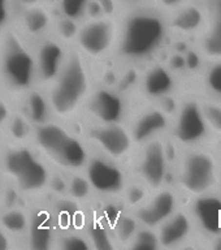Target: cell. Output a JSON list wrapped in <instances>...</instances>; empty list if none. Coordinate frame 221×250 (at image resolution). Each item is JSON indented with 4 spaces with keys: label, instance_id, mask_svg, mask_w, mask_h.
Here are the masks:
<instances>
[{
    "label": "cell",
    "instance_id": "obj_1",
    "mask_svg": "<svg viewBox=\"0 0 221 250\" xmlns=\"http://www.w3.org/2000/svg\"><path fill=\"white\" fill-rule=\"evenodd\" d=\"M165 34L161 20L151 13L129 17L121 37V52L129 58H144L159 46Z\"/></svg>",
    "mask_w": 221,
    "mask_h": 250
},
{
    "label": "cell",
    "instance_id": "obj_2",
    "mask_svg": "<svg viewBox=\"0 0 221 250\" xmlns=\"http://www.w3.org/2000/svg\"><path fill=\"white\" fill-rule=\"evenodd\" d=\"M87 77L77 58H72L59 74L58 83L51 93V104L59 115H68L85 95Z\"/></svg>",
    "mask_w": 221,
    "mask_h": 250
},
{
    "label": "cell",
    "instance_id": "obj_3",
    "mask_svg": "<svg viewBox=\"0 0 221 250\" xmlns=\"http://www.w3.org/2000/svg\"><path fill=\"white\" fill-rule=\"evenodd\" d=\"M181 183L193 194H203L215 183V162L206 152H194L182 164Z\"/></svg>",
    "mask_w": 221,
    "mask_h": 250
},
{
    "label": "cell",
    "instance_id": "obj_4",
    "mask_svg": "<svg viewBox=\"0 0 221 250\" xmlns=\"http://www.w3.org/2000/svg\"><path fill=\"white\" fill-rule=\"evenodd\" d=\"M206 125L207 121L202 109L195 103H187L180 112L175 134L182 144H193L204 136Z\"/></svg>",
    "mask_w": 221,
    "mask_h": 250
},
{
    "label": "cell",
    "instance_id": "obj_5",
    "mask_svg": "<svg viewBox=\"0 0 221 250\" xmlns=\"http://www.w3.org/2000/svg\"><path fill=\"white\" fill-rule=\"evenodd\" d=\"M113 41V26L108 21H93L82 27L78 42L82 50L98 56L108 50Z\"/></svg>",
    "mask_w": 221,
    "mask_h": 250
},
{
    "label": "cell",
    "instance_id": "obj_6",
    "mask_svg": "<svg viewBox=\"0 0 221 250\" xmlns=\"http://www.w3.org/2000/svg\"><path fill=\"white\" fill-rule=\"evenodd\" d=\"M34 60L26 51H9L4 59V72L12 85L20 89L27 87L34 77Z\"/></svg>",
    "mask_w": 221,
    "mask_h": 250
},
{
    "label": "cell",
    "instance_id": "obj_7",
    "mask_svg": "<svg viewBox=\"0 0 221 250\" xmlns=\"http://www.w3.org/2000/svg\"><path fill=\"white\" fill-rule=\"evenodd\" d=\"M87 177L91 187L101 193H117L124 187L122 172L101 159H94L87 168Z\"/></svg>",
    "mask_w": 221,
    "mask_h": 250
},
{
    "label": "cell",
    "instance_id": "obj_8",
    "mask_svg": "<svg viewBox=\"0 0 221 250\" xmlns=\"http://www.w3.org/2000/svg\"><path fill=\"white\" fill-rule=\"evenodd\" d=\"M165 152L160 142H151L146 146L141 162V172L146 183L151 187H160L165 176Z\"/></svg>",
    "mask_w": 221,
    "mask_h": 250
},
{
    "label": "cell",
    "instance_id": "obj_9",
    "mask_svg": "<svg viewBox=\"0 0 221 250\" xmlns=\"http://www.w3.org/2000/svg\"><path fill=\"white\" fill-rule=\"evenodd\" d=\"M175 207V195L172 194V191L163 190L155 198H152L146 206L138 210L137 218L147 227H155L163 223L165 219L171 218Z\"/></svg>",
    "mask_w": 221,
    "mask_h": 250
},
{
    "label": "cell",
    "instance_id": "obj_10",
    "mask_svg": "<svg viewBox=\"0 0 221 250\" xmlns=\"http://www.w3.org/2000/svg\"><path fill=\"white\" fill-rule=\"evenodd\" d=\"M95 140L100 147L104 150L108 155L115 158H121L130 150L132 140L128 133L119 125H108L104 128L99 129L94 134Z\"/></svg>",
    "mask_w": 221,
    "mask_h": 250
},
{
    "label": "cell",
    "instance_id": "obj_11",
    "mask_svg": "<svg viewBox=\"0 0 221 250\" xmlns=\"http://www.w3.org/2000/svg\"><path fill=\"white\" fill-rule=\"evenodd\" d=\"M90 108L98 119L108 124H115L120 120L124 111L120 98L107 90H100L94 95Z\"/></svg>",
    "mask_w": 221,
    "mask_h": 250
},
{
    "label": "cell",
    "instance_id": "obj_12",
    "mask_svg": "<svg viewBox=\"0 0 221 250\" xmlns=\"http://www.w3.org/2000/svg\"><path fill=\"white\" fill-rule=\"evenodd\" d=\"M195 216L210 233L221 232V201L216 197H203L198 199L194 206Z\"/></svg>",
    "mask_w": 221,
    "mask_h": 250
},
{
    "label": "cell",
    "instance_id": "obj_13",
    "mask_svg": "<svg viewBox=\"0 0 221 250\" xmlns=\"http://www.w3.org/2000/svg\"><path fill=\"white\" fill-rule=\"evenodd\" d=\"M190 233V220L185 214H177L164 223L159 233L163 246H175L182 242Z\"/></svg>",
    "mask_w": 221,
    "mask_h": 250
},
{
    "label": "cell",
    "instance_id": "obj_14",
    "mask_svg": "<svg viewBox=\"0 0 221 250\" xmlns=\"http://www.w3.org/2000/svg\"><path fill=\"white\" fill-rule=\"evenodd\" d=\"M19 187L25 191H38L48 183V172L40 162L33 158L16 177Z\"/></svg>",
    "mask_w": 221,
    "mask_h": 250
},
{
    "label": "cell",
    "instance_id": "obj_15",
    "mask_svg": "<svg viewBox=\"0 0 221 250\" xmlns=\"http://www.w3.org/2000/svg\"><path fill=\"white\" fill-rule=\"evenodd\" d=\"M62 64L61 47L54 42L46 43L39 51V73L43 80L50 81L60 73Z\"/></svg>",
    "mask_w": 221,
    "mask_h": 250
},
{
    "label": "cell",
    "instance_id": "obj_16",
    "mask_svg": "<svg viewBox=\"0 0 221 250\" xmlns=\"http://www.w3.org/2000/svg\"><path fill=\"white\" fill-rule=\"evenodd\" d=\"M167 125V117L160 111H150L140 117L133 129V137L140 142H143L155 133L161 132Z\"/></svg>",
    "mask_w": 221,
    "mask_h": 250
},
{
    "label": "cell",
    "instance_id": "obj_17",
    "mask_svg": "<svg viewBox=\"0 0 221 250\" xmlns=\"http://www.w3.org/2000/svg\"><path fill=\"white\" fill-rule=\"evenodd\" d=\"M55 158L59 163L68 168H81L86 163V150L80 141L68 137L65 142L59 148Z\"/></svg>",
    "mask_w": 221,
    "mask_h": 250
},
{
    "label": "cell",
    "instance_id": "obj_18",
    "mask_svg": "<svg viewBox=\"0 0 221 250\" xmlns=\"http://www.w3.org/2000/svg\"><path fill=\"white\" fill-rule=\"evenodd\" d=\"M52 241V226L50 215L46 211H39L30 226V242L34 249L43 250L50 248Z\"/></svg>",
    "mask_w": 221,
    "mask_h": 250
},
{
    "label": "cell",
    "instance_id": "obj_19",
    "mask_svg": "<svg viewBox=\"0 0 221 250\" xmlns=\"http://www.w3.org/2000/svg\"><path fill=\"white\" fill-rule=\"evenodd\" d=\"M68 137L69 134L64 129L54 124L42 125L37 130V142L44 151L51 155L56 154V151L61 147V145L65 142Z\"/></svg>",
    "mask_w": 221,
    "mask_h": 250
},
{
    "label": "cell",
    "instance_id": "obj_20",
    "mask_svg": "<svg viewBox=\"0 0 221 250\" xmlns=\"http://www.w3.org/2000/svg\"><path fill=\"white\" fill-rule=\"evenodd\" d=\"M173 86V80L167 69L156 66L144 78V90L151 97H163L169 93Z\"/></svg>",
    "mask_w": 221,
    "mask_h": 250
},
{
    "label": "cell",
    "instance_id": "obj_21",
    "mask_svg": "<svg viewBox=\"0 0 221 250\" xmlns=\"http://www.w3.org/2000/svg\"><path fill=\"white\" fill-rule=\"evenodd\" d=\"M202 21V11L198 7L189 5L176 13L173 17V26L181 31H194L201 26Z\"/></svg>",
    "mask_w": 221,
    "mask_h": 250
},
{
    "label": "cell",
    "instance_id": "obj_22",
    "mask_svg": "<svg viewBox=\"0 0 221 250\" xmlns=\"http://www.w3.org/2000/svg\"><path fill=\"white\" fill-rule=\"evenodd\" d=\"M50 16L44 9L39 7H33L25 13V26L33 34H38L48 26Z\"/></svg>",
    "mask_w": 221,
    "mask_h": 250
},
{
    "label": "cell",
    "instance_id": "obj_23",
    "mask_svg": "<svg viewBox=\"0 0 221 250\" xmlns=\"http://www.w3.org/2000/svg\"><path fill=\"white\" fill-rule=\"evenodd\" d=\"M33 158H34V156L31 155V152L25 150V148L13 150V151H11L8 154L7 159H5V166H7L8 172L16 179V177L20 175V172L26 167V164L29 163Z\"/></svg>",
    "mask_w": 221,
    "mask_h": 250
},
{
    "label": "cell",
    "instance_id": "obj_24",
    "mask_svg": "<svg viewBox=\"0 0 221 250\" xmlns=\"http://www.w3.org/2000/svg\"><path fill=\"white\" fill-rule=\"evenodd\" d=\"M203 48L212 58H221V25L211 23L210 30L203 39Z\"/></svg>",
    "mask_w": 221,
    "mask_h": 250
},
{
    "label": "cell",
    "instance_id": "obj_25",
    "mask_svg": "<svg viewBox=\"0 0 221 250\" xmlns=\"http://www.w3.org/2000/svg\"><path fill=\"white\" fill-rule=\"evenodd\" d=\"M1 223L5 229L20 233L23 232L25 228L27 227V219L22 211L20 210H11L7 211L5 214L1 216Z\"/></svg>",
    "mask_w": 221,
    "mask_h": 250
},
{
    "label": "cell",
    "instance_id": "obj_26",
    "mask_svg": "<svg viewBox=\"0 0 221 250\" xmlns=\"http://www.w3.org/2000/svg\"><path fill=\"white\" fill-rule=\"evenodd\" d=\"M89 0H60V7L66 19H80L87 9Z\"/></svg>",
    "mask_w": 221,
    "mask_h": 250
},
{
    "label": "cell",
    "instance_id": "obj_27",
    "mask_svg": "<svg viewBox=\"0 0 221 250\" xmlns=\"http://www.w3.org/2000/svg\"><path fill=\"white\" fill-rule=\"evenodd\" d=\"M159 237L155 233H152L151 230H141L136 233L133 238L132 248L133 249L154 250L159 246Z\"/></svg>",
    "mask_w": 221,
    "mask_h": 250
},
{
    "label": "cell",
    "instance_id": "obj_28",
    "mask_svg": "<svg viewBox=\"0 0 221 250\" xmlns=\"http://www.w3.org/2000/svg\"><path fill=\"white\" fill-rule=\"evenodd\" d=\"M90 233V238H91V241H93L94 246L97 248V249L100 250H107V249H112L113 246L111 244V240H109L108 234L105 232V229L103 227L99 224V223H94L91 224L89 229Z\"/></svg>",
    "mask_w": 221,
    "mask_h": 250
},
{
    "label": "cell",
    "instance_id": "obj_29",
    "mask_svg": "<svg viewBox=\"0 0 221 250\" xmlns=\"http://www.w3.org/2000/svg\"><path fill=\"white\" fill-rule=\"evenodd\" d=\"M137 233V222L134 219L122 218L117 224V234L121 241H130L134 238Z\"/></svg>",
    "mask_w": 221,
    "mask_h": 250
},
{
    "label": "cell",
    "instance_id": "obj_30",
    "mask_svg": "<svg viewBox=\"0 0 221 250\" xmlns=\"http://www.w3.org/2000/svg\"><path fill=\"white\" fill-rule=\"evenodd\" d=\"M46 102L38 94H33L29 99V111L30 116L35 121H42L46 117Z\"/></svg>",
    "mask_w": 221,
    "mask_h": 250
},
{
    "label": "cell",
    "instance_id": "obj_31",
    "mask_svg": "<svg viewBox=\"0 0 221 250\" xmlns=\"http://www.w3.org/2000/svg\"><path fill=\"white\" fill-rule=\"evenodd\" d=\"M90 185L85 179L82 177H74L72 181H70L69 190L72 197L77 199H83L86 198L90 193Z\"/></svg>",
    "mask_w": 221,
    "mask_h": 250
},
{
    "label": "cell",
    "instance_id": "obj_32",
    "mask_svg": "<svg viewBox=\"0 0 221 250\" xmlns=\"http://www.w3.org/2000/svg\"><path fill=\"white\" fill-rule=\"evenodd\" d=\"M203 115L206 121L218 132H221V107L215 104H208L203 108Z\"/></svg>",
    "mask_w": 221,
    "mask_h": 250
},
{
    "label": "cell",
    "instance_id": "obj_33",
    "mask_svg": "<svg viewBox=\"0 0 221 250\" xmlns=\"http://www.w3.org/2000/svg\"><path fill=\"white\" fill-rule=\"evenodd\" d=\"M207 83L212 91L221 95V62L211 68L207 74Z\"/></svg>",
    "mask_w": 221,
    "mask_h": 250
},
{
    "label": "cell",
    "instance_id": "obj_34",
    "mask_svg": "<svg viewBox=\"0 0 221 250\" xmlns=\"http://www.w3.org/2000/svg\"><path fill=\"white\" fill-rule=\"evenodd\" d=\"M62 248L66 250H87L89 244L80 236H69L62 241Z\"/></svg>",
    "mask_w": 221,
    "mask_h": 250
},
{
    "label": "cell",
    "instance_id": "obj_35",
    "mask_svg": "<svg viewBox=\"0 0 221 250\" xmlns=\"http://www.w3.org/2000/svg\"><path fill=\"white\" fill-rule=\"evenodd\" d=\"M212 13V23L221 25V0H207Z\"/></svg>",
    "mask_w": 221,
    "mask_h": 250
},
{
    "label": "cell",
    "instance_id": "obj_36",
    "mask_svg": "<svg viewBox=\"0 0 221 250\" xmlns=\"http://www.w3.org/2000/svg\"><path fill=\"white\" fill-rule=\"evenodd\" d=\"M12 133H13L16 137H19V138L25 137V134L27 133L26 123H25L22 119H16V120L13 121V124H12Z\"/></svg>",
    "mask_w": 221,
    "mask_h": 250
},
{
    "label": "cell",
    "instance_id": "obj_37",
    "mask_svg": "<svg viewBox=\"0 0 221 250\" xmlns=\"http://www.w3.org/2000/svg\"><path fill=\"white\" fill-rule=\"evenodd\" d=\"M9 17V0H0V29L5 25Z\"/></svg>",
    "mask_w": 221,
    "mask_h": 250
},
{
    "label": "cell",
    "instance_id": "obj_38",
    "mask_svg": "<svg viewBox=\"0 0 221 250\" xmlns=\"http://www.w3.org/2000/svg\"><path fill=\"white\" fill-rule=\"evenodd\" d=\"M74 31H76V26H74L73 21L70 19L65 20V21H62L61 23V33L65 37H72L74 34Z\"/></svg>",
    "mask_w": 221,
    "mask_h": 250
},
{
    "label": "cell",
    "instance_id": "obj_39",
    "mask_svg": "<svg viewBox=\"0 0 221 250\" xmlns=\"http://www.w3.org/2000/svg\"><path fill=\"white\" fill-rule=\"evenodd\" d=\"M98 4H99V8L101 11L107 13V15H111L113 13V9H115V0H98Z\"/></svg>",
    "mask_w": 221,
    "mask_h": 250
},
{
    "label": "cell",
    "instance_id": "obj_40",
    "mask_svg": "<svg viewBox=\"0 0 221 250\" xmlns=\"http://www.w3.org/2000/svg\"><path fill=\"white\" fill-rule=\"evenodd\" d=\"M8 248V238L3 230L0 229V250H4Z\"/></svg>",
    "mask_w": 221,
    "mask_h": 250
},
{
    "label": "cell",
    "instance_id": "obj_41",
    "mask_svg": "<svg viewBox=\"0 0 221 250\" xmlns=\"http://www.w3.org/2000/svg\"><path fill=\"white\" fill-rule=\"evenodd\" d=\"M159 1L161 4H164L165 7H175V5H177L181 0H159Z\"/></svg>",
    "mask_w": 221,
    "mask_h": 250
},
{
    "label": "cell",
    "instance_id": "obj_42",
    "mask_svg": "<svg viewBox=\"0 0 221 250\" xmlns=\"http://www.w3.org/2000/svg\"><path fill=\"white\" fill-rule=\"evenodd\" d=\"M7 119V108L4 107L3 103H0V123H3Z\"/></svg>",
    "mask_w": 221,
    "mask_h": 250
},
{
    "label": "cell",
    "instance_id": "obj_43",
    "mask_svg": "<svg viewBox=\"0 0 221 250\" xmlns=\"http://www.w3.org/2000/svg\"><path fill=\"white\" fill-rule=\"evenodd\" d=\"M19 1L23 5H26V7H33L35 4H38L40 0H19Z\"/></svg>",
    "mask_w": 221,
    "mask_h": 250
},
{
    "label": "cell",
    "instance_id": "obj_44",
    "mask_svg": "<svg viewBox=\"0 0 221 250\" xmlns=\"http://www.w3.org/2000/svg\"><path fill=\"white\" fill-rule=\"evenodd\" d=\"M220 152H221V145H220Z\"/></svg>",
    "mask_w": 221,
    "mask_h": 250
}]
</instances>
